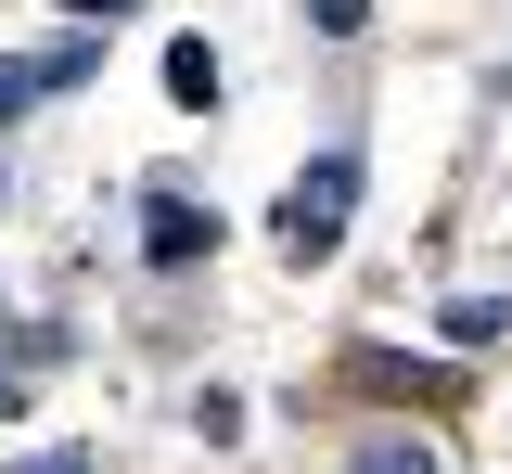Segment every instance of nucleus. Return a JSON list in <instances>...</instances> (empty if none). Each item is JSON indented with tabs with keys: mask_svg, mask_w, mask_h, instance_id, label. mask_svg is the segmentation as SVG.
<instances>
[{
	"mask_svg": "<svg viewBox=\"0 0 512 474\" xmlns=\"http://www.w3.org/2000/svg\"><path fill=\"white\" fill-rule=\"evenodd\" d=\"M359 13H372V0H308V26H320V39H359Z\"/></svg>",
	"mask_w": 512,
	"mask_h": 474,
	"instance_id": "nucleus-7",
	"label": "nucleus"
},
{
	"mask_svg": "<svg viewBox=\"0 0 512 474\" xmlns=\"http://www.w3.org/2000/svg\"><path fill=\"white\" fill-rule=\"evenodd\" d=\"M346 218H359V154H320L308 180L282 193V218H269V231H282V257L308 270V257H333V244H346Z\"/></svg>",
	"mask_w": 512,
	"mask_h": 474,
	"instance_id": "nucleus-1",
	"label": "nucleus"
},
{
	"mask_svg": "<svg viewBox=\"0 0 512 474\" xmlns=\"http://www.w3.org/2000/svg\"><path fill=\"white\" fill-rule=\"evenodd\" d=\"M64 13H128V0H64Z\"/></svg>",
	"mask_w": 512,
	"mask_h": 474,
	"instance_id": "nucleus-9",
	"label": "nucleus"
},
{
	"mask_svg": "<svg viewBox=\"0 0 512 474\" xmlns=\"http://www.w3.org/2000/svg\"><path fill=\"white\" fill-rule=\"evenodd\" d=\"M205 244H218V205H192L180 180H154V205H141V257H154V270H192Z\"/></svg>",
	"mask_w": 512,
	"mask_h": 474,
	"instance_id": "nucleus-2",
	"label": "nucleus"
},
{
	"mask_svg": "<svg viewBox=\"0 0 512 474\" xmlns=\"http://www.w3.org/2000/svg\"><path fill=\"white\" fill-rule=\"evenodd\" d=\"M13 474H90V462H77V449H39V462H13Z\"/></svg>",
	"mask_w": 512,
	"mask_h": 474,
	"instance_id": "nucleus-8",
	"label": "nucleus"
},
{
	"mask_svg": "<svg viewBox=\"0 0 512 474\" xmlns=\"http://www.w3.org/2000/svg\"><path fill=\"white\" fill-rule=\"evenodd\" d=\"M346 474H436V449H423V436H372Z\"/></svg>",
	"mask_w": 512,
	"mask_h": 474,
	"instance_id": "nucleus-6",
	"label": "nucleus"
},
{
	"mask_svg": "<svg viewBox=\"0 0 512 474\" xmlns=\"http://www.w3.org/2000/svg\"><path fill=\"white\" fill-rule=\"evenodd\" d=\"M500 334H512L500 295H461V308H448V346H500Z\"/></svg>",
	"mask_w": 512,
	"mask_h": 474,
	"instance_id": "nucleus-5",
	"label": "nucleus"
},
{
	"mask_svg": "<svg viewBox=\"0 0 512 474\" xmlns=\"http://www.w3.org/2000/svg\"><path fill=\"white\" fill-rule=\"evenodd\" d=\"M167 90L205 116V103H218V52H205V39H180V52H167Z\"/></svg>",
	"mask_w": 512,
	"mask_h": 474,
	"instance_id": "nucleus-4",
	"label": "nucleus"
},
{
	"mask_svg": "<svg viewBox=\"0 0 512 474\" xmlns=\"http://www.w3.org/2000/svg\"><path fill=\"white\" fill-rule=\"evenodd\" d=\"M77 77H90V39H64L52 65H0V116H26L39 90H77Z\"/></svg>",
	"mask_w": 512,
	"mask_h": 474,
	"instance_id": "nucleus-3",
	"label": "nucleus"
}]
</instances>
